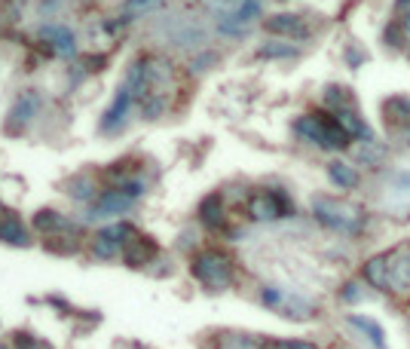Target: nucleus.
Wrapping results in <instances>:
<instances>
[{
	"instance_id": "nucleus-1",
	"label": "nucleus",
	"mask_w": 410,
	"mask_h": 349,
	"mask_svg": "<svg viewBox=\"0 0 410 349\" xmlns=\"http://www.w3.org/2000/svg\"><path fill=\"white\" fill-rule=\"evenodd\" d=\"M297 129H300L306 138H312L315 145L331 147V150H343L349 145L346 129L337 123V117H327V114H310V117L297 120Z\"/></svg>"
},
{
	"instance_id": "nucleus-10",
	"label": "nucleus",
	"mask_w": 410,
	"mask_h": 349,
	"mask_svg": "<svg viewBox=\"0 0 410 349\" xmlns=\"http://www.w3.org/2000/svg\"><path fill=\"white\" fill-rule=\"evenodd\" d=\"M132 209V197H126L122 190H110L105 197L98 199V205L92 209V214H98V218H114V214H122Z\"/></svg>"
},
{
	"instance_id": "nucleus-26",
	"label": "nucleus",
	"mask_w": 410,
	"mask_h": 349,
	"mask_svg": "<svg viewBox=\"0 0 410 349\" xmlns=\"http://www.w3.org/2000/svg\"><path fill=\"white\" fill-rule=\"evenodd\" d=\"M404 28H407V31H410V13H407V22H404Z\"/></svg>"
},
{
	"instance_id": "nucleus-9",
	"label": "nucleus",
	"mask_w": 410,
	"mask_h": 349,
	"mask_svg": "<svg viewBox=\"0 0 410 349\" xmlns=\"http://www.w3.org/2000/svg\"><path fill=\"white\" fill-rule=\"evenodd\" d=\"M153 254H157V242L150 239V236H141V233H132L129 242H126V261L141 266L144 261H150Z\"/></svg>"
},
{
	"instance_id": "nucleus-12",
	"label": "nucleus",
	"mask_w": 410,
	"mask_h": 349,
	"mask_svg": "<svg viewBox=\"0 0 410 349\" xmlns=\"http://www.w3.org/2000/svg\"><path fill=\"white\" fill-rule=\"evenodd\" d=\"M49 43H53V49L58 56H65V58H70L74 56V34H70L68 28H58V25H49V28H43L40 31Z\"/></svg>"
},
{
	"instance_id": "nucleus-18",
	"label": "nucleus",
	"mask_w": 410,
	"mask_h": 349,
	"mask_svg": "<svg viewBox=\"0 0 410 349\" xmlns=\"http://www.w3.org/2000/svg\"><path fill=\"white\" fill-rule=\"evenodd\" d=\"M386 120H389V123H407V120H410V101H407V98L386 101Z\"/></svg>"
},
{
	"instance_id": "nucleus-13",
	"label": "nucleus",
	"mask_w": 410,
	"mask_h": 349,
	"mask_svg": "<svg viewBox=\"0 0 410 349\" xmlns=\"http://www.w3.org/2000/svg\"><path fill=\"white\" fill-rule=\"evenodd\" d=\"M334 117H337V123H340V126L346 129V135H349V138H364V141L374 138L371 129H367L364 123L352 114V110H340V114H334Z\"/></svg>"
},
{
	"instance_id": "nucleus-16",
	"label": "nucleus",
	"mask_w": 410,
	"mask_h": 349,
	"mask_svg": "<svg viewBox=\"0 0 410 349\" xmlns=\"http://www.w3.org/2000/svg\"><path fill=\"white\" fill-rule=\"evenodd\" d=\"M199 218L205 227H224V205H221V197H209L202 202L199 209Z\"/></svg>"
},
{
	"instance_id": "nucleus-27",
	"label": "nucleus",
	"mask_w": 410,
	"mask_h": 349,
	"mask_svg": "<svg viewBox=\"0 0 410 349\" xmlns=\"http://www.w3.org/2000/svg\"><path fill=\"white\" fill-rule=\"evenodd\" d=\"M0 349H6V346H0Z\"/></svg>"
},
{
	"instance_id": "nucleus-21",
	"label": "nucleus",
	"mask_w": 410,
	"mask_h": 349,
	"mask_svg": "<svg viewBox=\"0 0 410 349\" xmlns=\"http://www.w3.org/2000/svg\"><path fill=\"white\" fill-rule=\"evenodd\" d=\"M297 56V49L288 43H266L258 49V58H291Z\"/></svg>"
},
{
	"instance_id": "nucleus-3",
	"label": "nucleus",
	"mask_w": 410,
	"mask_h": 349,
	"mask_svg": "<svg viewBox=\"0 0 410 349\" xmlns=\"http://www.w3.org/2000/svg\"><path fill=\"white\" fill-rule=\"evenodd\" d=\"M315 214L327 227H337V230H355L362 224V212L349 202H319L315 205Z\"/></svg>"
},
{
	"instance_id": "nucleus-17",
	"label": "nucleus",
	"mask_w": 410,
	"mask_h": 349,
	"mask_svg": "<svg viewBox=\"0 0 410 349\" xmlns=\"http://www.w3.org/2000/svg\"><path fill=\"white\" fill-rule=\"evenodd\" d=\"M135 233V227H129V224H107V227H101V233H98V239H105V242H110V245H126L129 242V236Z\"/></svg>"
},
{
	"instance_id": "nucleus-20",
	"label": "nucleus",
	"mask_w": 410,
	"mask_h": 349,
	"mask_svg": "<svg viewBox=\"0 0 410 349\" xmlns=\"http://www.w3.org/2000/svg\"><path fill=\"white\" fill-rule=\"evenodd\" d=\"M325 101H327V105H334V110H337V114H340V110H352L349 108V92H346V89H340V86H327V92H325Z\"/></svg>"
},
{
	"instance_id": "nucleus-6",
	"label": "nucleus",
	"mask_w": 410,
	"mask_h": 349,
	"mask_svg": "<svg viewBox=\"0 0 410 349\" xmlns=\"http://www.w3.org/2000/svg\"><path fill=\"white\" fill-rule=\"evenodd\" d=\"M0 239L9 245H19V249H28L31 245V230H25L19 214L9 212L6 205H0Z\"/></svg>"
},
{
	"instance_id": "nucleus-2",
	"label": "nucleus",
	"mask_w": 410,
	"mask_h": 349,
	"mask_svg": "<svg viewBox=\"0 0 410 349\" xmlns=\"http://www.w3.org/2000/svg\"><path fill=\"white\" fill-rule=\"evenodd\" d=\"M193 276L209 288H227L233 279V264L224 251H202L193 261Z\"/></svg>"
},
{
	"instance_id": "nucleus-4",
	"label": "nucleus",
	"mask_w": 410,
	"mask_h": 349,
	"mask_svg": "<svg viewBox=\"0 0 410 349\" xmlns=\"http://www.w3.org/2000/svg\"><path fill=\"white\" fill-rule=\"evenodd\" d=\"M37 110H40V95L37 92H22V95L16 98V105L9 108V114H6V123H4V129H6V135H19L31 120L37 117Z\"/></svg>"
},
{
	"instance_id": "nucleus-15",
	"label": "nucleus",
	"mask_w": 410,
	"mask_h": 349,
	"mask_svg": "<svg viewBox=\"0 0 410 349\" xmlns=\"http://www.w3.org/2000/svg\"><path fill=\"white\" fill-rule=\"evenodd\" d=\"M364 279L377 285V288H389V261L386 258H374V261H367L364 266Z\"/></svg>"
},
{
	"instance_id": "nucleus-28",
	"label": "nucleus",
	"mask_w": 410,
	"mask_h": 349,
	"mask_svg": "<svg viewBox=\"0 0 410 349\" xmlns=\"http://www.w3.org/2000/svg\"><path fill=\"white\" fill-rule=\"evenodd\" d=\"M31 349H34V346H31Z\"/></svg>"
},
{
	"instance_id": "nucleus-7",
	"label": "nucleus",
	"mask_w": 410,
	"mask_h": 349,
	"mask_svg": "<svg viewBox=\"0 0 410 349\" xmlns=\"http://www.w3.org/2000/svg\"><path fill=\"white\" fill-rule=\"evenodd\" d=\"M132 101H135V95H132V89L122 83L120 92L114 95V101H110V108H107V114L105 120H101V129H107V132H114L122 126V120L129 117V110H132Z\"/></svg>"
},
{
	"instance_id": "nucleus-5",
	"label": "nucleus",
	"mask_w": 410,
	"mask_h": 349,
	"mask_svg": "<svg viewBox=\"0 0 410 349\" xmlns=\"http://www.w3.org/2000/svg\"><path fill=\"white\" fill-rule=\"evenodd\" d=\"M248 212L254 221H275V218H282V214H291V205L275 190H261L258 197L248 202Z\"/></svg>"
},
{
	"instance_id": "nucleus-25",
	"label": "nucleus",
	"mask_w": 410,
	"mask_h": 349,
	"mask_svg": "<svg viewBox=\"0 0 410 349\" xmlns=\"http://www.w3.org/2000/svg\"><path fill=\"white\" fill-rule=\"evenodd\" d=\"M410 4V0H398V9H401V6H407Z\"/></svg>"
},
{
	"instance_id": "nucleus-11",
	"label": "nucleus",
	"mask_w": 410,
	"mask_h": 349,
	"mask_svg": "<svg viewBox=\"0 0 410 349\" xmlns=\"http://www.w3.org/2000/svg\"><path fill=\"white\" fill-rule=\"evenodd\" d=\"M389 261V288H410V251H398Z\"/></svg>"
},
{
	"instance_id": "nucleus-14",
	"label": "nucleus",
	"mask_w": 410,
	"mask_h": 349,
	"mask_svg": "<svg viewBox=\"0 0 410 349\" xmlns=\"http://www.w3.org/2000/svg\"><path fill=\"white\" fill-rule=\"evenodd\" d=\"M61 227H68V221L53 209H43L34 214V230L40 233H61Z\"/></svg>"
},
{
	"instance_id": "nucleus-23",
	"label": "nucleus",
	"mask_w": 410,
	"mask_h": 349,
	"mask_svg": "<svg viewBox=\"0 0 410 349\" xmlns=\"http://www.w3.org/2000/svg\"><path fill=\"white\" fill-rule=\"evenodd\" d=\"M162 108H166V98H147V105H144V120H157L162 114Z\"/></svg>"
},
{
	"instance_id": "nucleus-8",
	"label": "nucleus",
	"mask_w": 410,
	"mask_h": 349,
	"mask_svg": "<svg viewBox=\"0 0 410 349\" xmlns=\"http://www.w3.org/2000/svg\"><path fill=\"white\" fill-rule=\"evenodd\" d=\"M270 34H285V37H306V28H303V19L294 16V13H279L273 19H266L263 25Z\"/></svg>"
},
{
	"instance_id": "nucleus-24",
	"label": "nucleus",
	"mask_w": 410,
	"mask_h": 349,
	"mask_svg": "<svg viewBox=\"0 0 410 349\" xmlns=\"http://www.w3.org/2000/svg\"><path fill=\"white\" fill-rule=\"evenodd\" d=\"M159 6V0H126V9L129 13H147V9Z\"/></svg>"
},
{
	"instance_id": "nucleus-22",
	"label": "nucleus",
	"mask_w": 410,
	"mask_h": 349,
	"mask_svg": "<svg viewBox=\"0 0 410 349\" xmlns=\"http://www.w3.org/2000/svg\"><path fill=\"white\" fill-rule=\"evenodd\" d=\"M68 193L74 199H92V197H95V184H92L89 178H74L68 184Z\"/></svg>"
},
{
	"instance_id": "nucleus-19",
	"label": "nucleus",
	"mask_w": 410,
	"mask_h": 349,
	"mask_svg": "<svg viewBox=\"0 0 410 349\" xmlns=\"http://www.w3.org/2000/svg\"><path fill=\"white\" fill-rule=\"evenodd\" d=\"M331 178L340 184V187H355V184H358L355 169H349L346 162H331Z\"/></svg>"
}]
</instances>
